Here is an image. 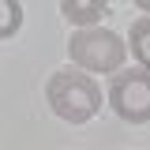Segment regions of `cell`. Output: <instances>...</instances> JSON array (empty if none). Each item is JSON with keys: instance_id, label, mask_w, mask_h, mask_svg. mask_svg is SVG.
Here are the masks:
<instances>
[{"instance_id": "obj_1", "label": "cell", "mask_w": 150, "mask_h": 150, "mask_svg": "<svg viewBox=\"0 0 150 150\" xmlns=\"http://www.w3.org/2000/svg\"><path fill=\"white\" fill-rule=\"evenodd\" d=\"M45 101L64 124H86L101 112L105 94H101L94 75L79 71V68H60L45 83Z\"/></svg>"}, {"instance_id": "obj_2", "label": "cell", "mask_w": 150, "mask_h": 150, "mask_svg": "<svg viewBox=\"0 0 150 150\" xmlns=\"http://www.w3.org/2000/svg\"><path fill=\"white\" fill-rule=\"evenodd\" d=\"M68 56H71V68L86 75H116L124 68L128 41L109 26H86V30H71Z\"/></svg>"}, {"instance_id": "obj_3", "label": "cell", "mask_w": 150, "mask_h": 150, "mask_svg": "<svg viewBox=\"0 0 150 150\" xmlns=\"http://www.w3.org/2000/svg\"><path fill=\"white\" fill-rule=\"evenodd\" d=\"M109 109L128 120V124H150V71L143 68H120L109 75V90H105Z\"/></svg>"}, {"instance_id": "obj_4", "label": "cell", "mask_w": 150, "mask_h": 150, "mask_svg": "<svg viewBox=\"0 0 150 150\" xmlns=\"http://www.w3.org/2000/svg\"><path fill=\"white\" fill-rule=\"evenodd\" d=\"M60 15L71 23V30L101 26V19L109 15V0H60Z\"/></svg>"}, {"instance_id": "obj_5", "label": "cell", "mask_w": 150, "mask_h": 150, "mask_svg": "<svg viewBox=\"0 0 150 150\" xmlns=\"http://www.w3.org/2000/svg\"><path fill=\"white\" fill-rule=\"evenodd\" d=\"M128 53L135 56V68L150 71V15H139L128 30Z\"/></svg>"}, {"instance_id": "obj_6", "label": "cell", "mask_w": 150, "mask_h": 150, "mask_svg": "<svg viewBox=\"0 0 150 150\" xmlns=\"http://www.w3.org/2000/svg\"><path fill=\"white\" fill-rule=\"evenodd\" d=\"M23 30V4L19 0H0V41L15 38Z\"/></svg>"}, {"instance_id": "obj_7", "label": "cell", "mask_w": 150, "mask_h": 150, "mask_svg": "<svg viewBox=\"0 0 150 150\" xmlns=\"http://www.w3.org/2000/svg\"><path fill=\"white\" fill-rule=\"evenodd\" d=\"M131 4H135V8H139L143 15H150V0H131Z\"/></svg>"}]
</instances>
